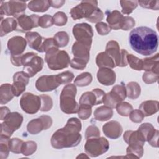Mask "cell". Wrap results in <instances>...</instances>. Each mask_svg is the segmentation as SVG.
Instances as JSON below:
<instances>
[{"label": "cell", "mask_w": 159, "mask_h": 159, "mask_svg": "<svg viewBox=\"0 0 159 159\" xmlns=\"http://www.w3.org/2000/svg\"><path fill=\"white\" fill-rule=\"evenodd\" d=\"M26 9V2L24 1H10L1 3L0 10L1 20L2 16H13L18 18L24 14Z\"/></svg>", "instance_id": "cell-11"}, {"label": "cell", "mask_w": 159, "mask_h": 159, "mask_svg": "<svg viewBox=\"0 0 159 159\" xmlns=\"http://www.w3.org/2000/svg\"><path fill=\"white\" fill-rule=\"evenodd\" d=\"M39 96L41 99V107L40 110L43 112L50 111L53 106V102L51 97L47 94H42Z\"/></svg>", "instance_id": "cell-43"}, {"label": "cell", "mask_w": 159, "mask_h": 159, "mask_svg": "<svg viewBox=\"0 0 159 159\" xmlns=\"http://www.w3.org/2000/svg\"><path fill=\"white\" fill-rule=\"evenodd\" d=\"M109 142L104 137H94L87 139L84 148L92 157H96L106 152L109 149Z\"/></svg>", "instance_id": "cell-7"}, {"label": "cell", "mask_w": 159, "mask_h": 159, "mask_svg": "<svg viewBox=\"0 0 159 159\" xmlns=\"http://www.w3.org/2000/svg\"><path fill=\"white\" fill-rule=\"evenodd\" d=\"M91 44L76 41L72 47V53L74 58L88 62L89 60V50Z\"/></svg>", "instance_id": "cell-20"}, {"label": "cell", "mask_w": 159, "mask_h": 159, "mask_svg": "<svg viewBox=\"0 0 159 159\" xmlns=\"http://www.w3.org/2000/svg\"><path fill=\"white\" fill-rule=\"evenodd\" d=\"M105 52L112 58L116 66H125L127 65L126 57L128 53L124 49L120 50L117 42L114 40L108 42L106 47Z\"/></svg>", "instance_id": "cell-9"}, {"label": "cell", "mask_w": 159, "mask_h": 159, "mask_svg": "<svg viewBox=\"0 0 159 159\" xmlns=\"http://www.w3.org/2000/svg\"><path fill=\"white\" fill-rule=\"evenodd\" d=\"M97 78L102 84L109 86L115 83L116 76L112 70L109 68H101L97 73Z\"/></svg>", "instance_id": "cell-23"}, {"label": "cell", "mask_w": 159, "mask_h": 159, "mask_svg": "<svg viewBox=\"0 0 159 159\" xmlns=\"http://www.w3.org/2000/svg\"><path fill=\"white\" fill-rule=\"evenodd\" d=\"M53 24V17L50 15L45 14L39 17V26H40L42 28H48L51 27Z\"/></svg>", "instance_id": "cell-47"}, {"label": "cell", "mask_w": 159, "mask_h": 159, "mask_svg": "<svg viewBox=\"0 0 159 159\" xmlns=\"http://www.w3.org/2000/svg\"><path fill=\"white\" fill-rule=\"evenodd\" d=\"M54 40L58 47H63L67 45L69 42V36L66 32H58L54 36Z\"/></svg>", "instance_id": "cell-38"}, {"label": "cell", "mask_w": 159, "mask_h": 159, "mask_svg": "<svg viewBox=\"0 0 159 159\" xmlns=\"http://www.w3.org/2000/svg\"><path fill=\"white\" fill-rule=\"evenodd\" d=\"M45 61L52 70H58L67 68L70 63L68 54L57 47H53L46 52Z\"/></svg>", "instance_id": "cell-4"}, {"label": "cell", "mask_w": 159, "mask_h": 159, "mask_svg": "<svg viewBox=\"0 0 159 159\" xmlns=\"http://www.w3.org/2000/svg\"><path fill=\"white\" fill-rule=\"evenodd\" d=\"M87 63L84 61L81 60H78V59H76L75 58H73L71 61H70V66L75 69L76 70H83L86 66Z\"/></svg>", "instance_id": "cell-55"}, {"label": "cell", "mask_w": 159, "mask_h": 159, "mask_svg": "<svg viewBox=\"0 0 159 159\" xmlns=\"http://www.w3.org/2000/svg\"><path fill=\"white\" fill-rule=\"evenodd\" d=\"M117 112L122 116H128L132 111V106L127 102H120L116 104V107Z\"/></svg>", "instance_id": "cell-39"}, {"label": "cell", "mask_w": 159, "mask_h": 159, "mask_svg": "<svg viewBox=\"0 0 159 159\" xmlns=\"http://www.w3.org/2000/svg\"><path fill=\"white\" fill-rule=\"evenodd\" d=\"M106 20L111 29L117 30L122 28L124 16H123L119 11L115 10L111 12L107 15Z\"/></svg>", "instance_id": "cell-24"}, {"label": "cell", "mask_w": 159, "mask_h": 159, "mask_svg": "<svg viewBox=\"0 0 159 159\" xmlns=\"http://www.w3.org/2000/svg\"><path fill=\"white\" fill-rule=\"evenodd\" d=\"M139 109L145 116H152L158 111V102L157 101H146L143 102Z\"/></svg>", "instance_id": "cell-29"}, {"label": "cell", "mask_w": 159, "mask_h": 159, "mask_svg": "<svg viewBox=\"0 0 159 159\" xmlns=\"http://www.w3.org/2000/svg\"><path fill=\"white\" fill-rule=\"evenodd\" d=\"M100 135V132L98 128L95 125L89 126L86 131V140L90 138L98 137Z\"/></svg>", "instance_id": "cell-51"}, {"label": "cell", "mask_w": 159, "mask_h": 159, "mask_svg": "<svg viewBox=\"0 0 159 159\" xmlns=\"http://www.w3.org/2000/svg\"><path fill=\"white\" fill-rule=\"evenodd\" d=\"M27 6L32 11L43 12L47 11L50 5L49 1H31L29 2Z\"/></svg>", "instance_id": "cell-33"}, {"label": "cell", "mask_w": 159, "mask_h": 159, "mask_svg": "<svg viewBox=\"0 0 159 159\" xmlns=\"http://www.w3.org/2000/svg\"><path fill=\"white\" fill-rule=\"evenodd\" d=\"M73 34L76 41L91 44L93 31L89 24L86 23L76 24L73 28Z\"/></svg>", "instance_id": "cell-14"}, {"label": "cell", "mask_w": 159, "mask_h": 159, "mask_svg": "<svg viewBox=\"0 0 159 159\" xmlns=\"http://www.w3.org/2000/svg\"><path fill=\"white\" fill-rule=\"evenodd\" d=\"M105 93L100 89H94L90 92L84 93L80 99V105L89 106L92 107L94 105H98L103 102V98Z\"/></svg>", "instance_id": "cell-15"}, {"label": "cell", "mask_w": 159, "mask_h": 159, "mask_svg": "<svg viewBox=\"0 0 159 159\" xmlns=\"http://www.w3.org/2000/svg\"><path fill=\"white\" fill-rule=\"evenodd\" d=\"M127 61L130 66L135 70H142L143 61L142 59L137 58L132 54H128L127 55Z\"/></svg>", "instance_id": "cell-37"}, {"label": "cell", "mask_w": 159, "mask_h": 159, "mask_svg": "<svg viewBox=\"0 0 159 159\" xmlns=\"http://www.w3.org/2000/svg\"><path fill=\"white\" fill-rule=\"evenodd\" d=\"M137 2L140 6L143 7L154 10L158 9V1H139Z\"/></svg>", "instance_id": "cell-49"}, {"label": "cell", "mask_w": 159, "mask_h": 159, "mask_svg": "<svg viewBox=\"0 0 159 159\" xmlns=\"http://www.w3.org/2000/svg\"><path fill=\"white\" fill-rule=\"evenodd\" d=\"M130 119L133 122L139 123L142 122L144 118V115L142 112L139 109H135L132 111L131 113H130Z\"/></svg>", "instance_id": "cell-52"}, {"label": "cell", "mask_w": 159, "mask_h": 159, "mask_svg": "<svg viewBox=\"0 0 159 159\" xmlns=\"http://www.w3.org/2000/svg\"><path fill=\"white\" fill-rule=\"evenodd\" d=\"M96 63L98 67L113 68L116 67V64L112 58L106 52L99 53L96 58Z\"/></svg>", "instance_id": "cell-30"}, {"label": "cell", "mask_w": 159, "mask_h": 159, "mask_svg": "<svg viewBox=\"0 0 159 159\" xmlns=\"http://www.w3.org/2000/svg\"><path fill=\"white\" fill-rule=\"evenodd\" d=\"M127 96L126 88L122 84H117L114 86L111 92L105 94L103 98V102L105 106L111 108H114L116 104L124 100Z\"/></svg>", "instance_id": "cell-10"}, {"label": "cell", "mask_w": 159, "mask_h": 159, "mask_svg": "<svg viewBox=\"0 0 159 159\" xmlns=\"http://www.w3.org/2000/svg\"><path fill=\"white\" fill-rule=\"evenodd\" d=\"M52 124V118L48 116H42L39 118L30 120L27 126L28 132L31 134H37L43 130H47Z\"/></svg>", "instance_id": "cell-16"}, {"label": "cell", "mask_w": 159, "mask_h": 159, "mask_svg": "<svg viewBox=\"0 0 159 159\" xmlns=\"http://www.w3.org/2000/svg\"><path fill=\"white\" fill-rule=\"evenodd\" d=\"M37 144L33 141H28L23 143L22 147V153L24 155H30L35 152Z\"/></svg>", "instance_id": "cell-44"}, {"label": "cell", "mask_w": 159, "mask_h": 159, "mask_svg": "<svg viewBox=\"0 0 159 159\" xmlns=\"http://www.w3.org/2000/svg\"><path fill=\"white\" fill-rule=\"evenodd\" d=\"M159 54L157 53L155 56L145 58L142 60V70L147 71H152L156 74H158V63Z\"/></svg>", "instance_id": "cell-27"}, {"label": "cell", "mask_w": 159, "mask_h": 159, "mask_svg": "<svg viewBox=\"0 0 159 159\" xmlns=\"http://www.w3.org/2000/svg\"><path fill=\"white\" fill-rule=\"evenodd\" d=\"M14 94L12 91V85L10 84H3L1 86L0 99L1 104H4L11 101Z\"/></svg>", "instance_id": "cell-32"}, {"label": "cell", "mask_w": 159, "mask_h": 159, "mask_svg": "<svg viewBox=\"0 0 159 159\" xmlns=\"http://www.w3.org/2000/svg\"><path fill=\"white\" fill-rule=\"evenodd\" d=\"M91 112V107L86 105H80L78 111V114L80 119L83 120H86L90 117Z\"/></svg>", "instance_id": "cell-46"}, {"label": "cell", "mask_w": 159, "mask_h": 159, "mask_svg": "<svg viewBox=\"0 0 159 159\" xmlns=\"http://www.w3.org/2000/svg\"><path fill=\"white\" fill-rule=\"evenodd\" d=\"M98 8L96 1H83L70 11L71 17L74 20L89 18Z\"/></svg>", "instance_id": "cell-8"}, {"label": "cell", "mask_w": 159, "mask_h": 159, "mask_svg": "<svg viewBox=\"0 0 159 159\" xmlns=\"http://www.w3.org/2000/svg\"><path fill=\"white\" fill-rule=\"evenodd\" d=\"M143 81L147 84L155 83L158 80V74H156L152 71H146L142 76Z\"/></svg>", "instance_id": "cell-48"}, {"label": "cell", "mask_w": 159, "mask_h": 159, "mask_svg": "<svg viewBox=\"0 0 159 159\" xmlns=\"http://www.w3.org/2000/svg\"><path fill=\"white\" fill-rule=\"evenodd\" d=\"M102 130L107 137L111 139H116L121 135L122 128L117 121L111 120L103 125Z\"/></svg>", "instance_id": "cell-22"}, {"label": "cell", "mask_w": 159, "mask_h": 159, "mask_svg": "<svg viewBox=\"0 0 159 159\" xmlns=\"http://www.w3.org/2000/svg\"><path fill=\"white\" fill-rule=\"evenodd\" d=\"M25 39L29 46L34 50L40 51L41 46L43 42V37L36 32H29L25 35Z\"/></svg>", "instance_id": "cell-26"}, {"label": "cell", "mask_w": 159, "mask_h": 159, "mask_svg": "<svg viewBox=\"0 0 159 159\" xmlns=\"http://www.w3.org/2000/svg\"><path fill=\"white\" fill-rule=\"evenodd\" d=\"M61 84L57 75H45L39 77L36 83L35 87L39 91H52Z\"/></svg>", "instance_id": "cell-13"}, {"label": "cell", "mask_w": 159, "mask_h": 159, "mask_svg": "<svg viewBox=\"0 0 159 159\" xmlns=\"http://www.w3.org/2000/svg\"><path fill=\"white\" fill-rule=\"evenodd\" d=\"M10 112L9 109L7 107H1V120H4L6 116Z\"/></svg>", "instance_id": "cell-58"}, {"label": "cell", "mask_w": 159, "mask_h": 159, "mask_svg": "<svg viewBox=\"0 0 159 159\" xmlns=\"http://www.w3.org/2000/svg\"><path fill=\"white\" fill-rule=\"evenodd\" d=\"M20 104L22 109L25 112L33 114L40 109L41 99L40 96L30 93H25L21 97Z\"/></svg>", "instance_id": "cell-12"}, {"label": "cell", "mask_w": 159, "mask_h": 159, "mask_svg": "<svg viewBox=\"0 0 159 159\" xmlns=\"http://www.w3.org/2000/svg\"><path fill=\"white\" fill-rule=\"evenodd\" d=\"M9 137L1 135V158H6L9 154Z\"/></svg>", "instance_id": "cell-42"}, {"label": "cell", "mask_w": 159, "mask_h": 159, "mask_svg": "<svg viewBox=\"0 0 159 159\" xmlns=\"http://www.w3.org/2000/svg\"><path fill=\"white\" fill-rule=\"evenodd\" d=\"M76 88L74 84H66L62 89L60 96V104L61 111L66 114L76 113L79 105L75 101Z\"/></svg>", "instance_id": "cell-3"}, {"label": "cell", "mask_w": 159, "mask_h": 159, "mask_svg": "<svg viewBox=\"0 0 159 159\" xmlns=\"http://www.w3.org/2000/svg\"><path fill=\"white\" fill-rule=\"evenodd\" d=\"M113 114L112 108L106 106L98 107L94 112V119L99 121H106L110 119Z\"/></svg>", "instance_id": "cell-28"}, {"label": "cell", "mask_w": 159, "mask_h": 159, "mask_svg": "<svg viewBox=\"0 0 159 159\" xmlns=\"http://www.w3.org/2000/svg\"><path fill=\"white\" fill-rule=\"evenodd\" d=\"M92 76L88 72H84L78 75L75 80L74 83L78 86H86L89 85L92 81Z\"/></svg>", "instance_id": "cell-36"}, {"label": "cell", "mask_w": 159, "mask_h": 159, "mask_svg": "<svg viewBox=\"0 0 159 159\" xmlns=\"http://www.w3.org/2000/svg\"><path fill=\"white\" fill-rule=\"evenodd\" d=\"M26 40L22 37L15 36L7 42V48L11 55H20L26 47Z\"/></svg>", "instance_id": "cell-21"}, {"label": "cell", "mask_w": 159, "mask_h": 159, "mask_svg": "<svg viewBox=\"0 0 159 159\" xmlns=\"http://www.w3.org/2000/svg\"><path fill=\"white\" fill-rule=\"evenodd\" d=\"M23 121L22 116L18 112H9L1 124V135L10 137L13 132L17 130Z\"/></svg>", "instance_id": "cell-6"}, {"label": "cell", "mask_w": 159, "mask_h": 159, "mask_svg": "<svg viewBox=\"0 0 159 159\" xmlns=\"http://www.w3.org/2000/svg\"><path fill=\"white\" fill-rule=\"evenodd\" d=\"M138 130L143 135L145 141L148 142L150 145L155 147H158V130H155L151 124H142L139 127Z\"/></svg>", "instance_id": "cell-19"}, {"label": "cell", "mask_w": 159, "mask_h": 159, "mask_svg": "<svg viewBox=\"0 0 159 159\" xmlns=\"http://www.w3.org/2000/svg\"><path fill=\"white\" fill-rule=\"evenodd\" d=\"M67 16L63 12H57L53 17V23L57 26H63L67 22Z\"/></svg>", "instance_id": "cell-45"}, {"label": "cell", "mask_w": 159, "mask_h": 159, "mask_svg": "<svg viewBox=\"0 0 159 159\" xmlns=\"http://www.w3.org/2000/svg\"><path fill=\"white\" fill-rule=\"evenodd\" d=\"M135 20L129 16H124V20L122 29L124 30H128L135 25Z\"/></svg>", "instance_id": "cell-56"}, {"label": "cell", "mask_w": 159, "mask_h": 159, "mask_svg": "<svg viewBox=\"0 0 159 159\" xmlns=\"http://www.w3.org/2000/svg\"><path fill=\"white\" fill-rule=\"evenodd\" d=\"M81 130V122L77 118H71L64 127L57 130L51 138L52 147L57 149L77 146L81 140L80 132Z\"/></svg>", "instance_id": "cell-2"}, {"label": "cell", "mask_w": 159, "mask_h": 159, "mask_svg": "<svg viewBox=\"0 0 159 159\" xmlns=\"http://www.w3.org/2000/svg\"><path fill=\"white\" fill-rule=\"evenodd\" d=\"M39 16L35 14H32L30 16L23 14L19 16L17 19V26L16 30L25 32L31 30L32 28L39 26Z\"/></svg>", "instance_id": "cell-17"}, {"label": "cell", "mask_w": 159, "mask_h": 159, "mask_svg": "<svg viewBox=\"0 0 159 159\" xmlns=\"http://www.w3.org/2000/svg\"><path fill=\"white\" fill-rule=\"evenodd\" d=\"M23 141L18 138H14L9 140V150L15 153H22Z\"/></svg>", "instance_id": "cell-41"}, {"label": "cell", "mask_w": 159, "mask_h": 159, "mask_svg": "<svg viewBox=\"0 0 159 159\" xmlns=\"http://www.w3.org/2000/svg\"><path fill=\"white\" fill-rule=\"evenodd\" d=\"M49 3L52 7L59 8L65 3V1H49Z\"/></svg>", "instance_id": "cell-57"}, {"label": "cell", "mask_w": 159, "mask_h": 159, "mask_svg": "<svg viewBox=\"0 0 159 159\" xmlns=\"http://www.w3.org/2000/svg\"><path fill=\"white\" fill-rule=\"evenodd\" d=\"M127 96L132 99H137L140 94V86L136 82H130L126 86Z\"/></svg>", "instance_id": "cell-34"}, {"label": "cell", "mask_w": 159, "mask_h": 159, "mask_svg": "<svg viewBox=\"0 0 159 159\" xmlns=\"http://www.w3.org/2000/svg\"><path fill=\"white\" fill-rule=\"evenodd\" d=\"M58 76L60 78L61 84H65L70 83L74 78V75L69 71H66L63 72L60 74H58Z\"/></svg>", "instance_id": "cell-50"}, {"label": "cell", "mask_w": 159, "mask_h": 159, "mask_svg": "<svg viewBox=\"0 0 159 159\" xmlns=\"http://www.w3.org/2000/svg\"><path fill=\"white\" fill-rule=\"evenodd\" d=\"M20 63L24 66V71L29 77H32L40 71L43 66L42 58L34 52L20 55Z\"/></svg>", "instance_id": "cell-5"}, {"label": "cell", "mask_w": 159, "mask_h": 159, "mask_svg": "<svg viewBox=\"0 0 159 159\" xmlns=\"http://www.w3.org/2000/svg\"><path fill=\"white\" fill-rule=\"evenodd\" d=\"M17 23L14 18H7L1 22V36L6 35L8 33L16 30Z\"/></svg>", "instance_id": "cell-31"}, {"label": "cell", "mask_w": 159, "mask_h": 159, "mask_svg": "<svg viewBox=\"0 0 159 159\" xmlns=\"http://www.w3.org/2000/svg\"><path fill=\"white\" fill-rule=\"evenodd\" d=\"M29 78V76L24 71H19L14 75L12 89L15 96H19L25 91Z\"/></svg>", "instance_id": "cell-18"}, {"label": "cell", "mask_w": 159, "mask_h": 159, "mask_svg": "<svg viewBox=\"0 0 159 159\" xmlns=\"http://www.w3.org/2000/svg\"><path fill=\"white\" fill-rule=\"evenodd\" d=\"M143 153V146L138 144H131L127 148V155L129 158H140Z\"/></svg>", "instance_id": "cell-35"}, {"label": "cell", "mask_w": 159, "mask_h": 159, "mask_svg": "<svg viewBox=\"0 0 159 159\" xmlns=\"http://www.w3.org/2000/svg\"><path fill=\"white\" fill-rule=\"evenodd\" d=\"M103 19V12L99 8H97L93 14L87 19V20L92 23L98 22L101 21Z\"/></svg>", "instance_id": "cell-54"}, {"label": "cell", "mask_w": 159, "mask_h": 159, "mask_svg": "<svg viewBox=\"0 0 159 159\" xmlns=\"http://www.w3.org/2000/svg\"><path fill=\"white\" fill-rule=\"evenodd\" d=\"M96 29L99 34L101 35H107L111 31L109 26L104 22H98L96 25Z\"/></svg>", "instance_id": "cell-53"}, {"label": "cell", "mask_w": 159, "mask_h": 159, "mask_svg": "<svg viewBox=\"0 0 159 159\" xmlns=\"http://www.w3.org/2000/svg\"><path fill=\"white\" fill-rule=\"evenodd\" d=\"M131 48L142 55L148 56L154 53L158 48V35L156 32L147 27H138L129 34Z\"/></svg>", "instance_id": "cell-1"}, {"label": "cell", "mask_w": 159, "mask_h": 159, "mask_svg": "<svg viewBox=\"0 0 159 159\" xmlns=\"http://www.w3.org/2000/svg\"><path fill=\"white\" fill-rule=\"evenodd\" d=\"M124 140L129 145L138 144L142 146L145 142V139L143 135L139 130L126 131L124 134Z\"/></svg>", "instance_id": "cell-25"}, {"label": "cell", "mask_w": 159, "mask_h": 159, "mask_svg": "<svg viewBox=\"0 0 159 159\" xmlns=\"http://www.w3.org/2000/svg\"><path fill=\"white\" fill-rule=\"evenodd\" d=\"M122 12L125 14H130L137 6L138 2L136 1H120Z\"/></svg>", "instance_id": "cell-40"}]
</instances>
